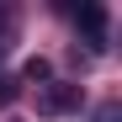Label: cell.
I'll return each instance as SVG.
<instances>
[{
  "instance_id": "4",
  "label": "cell",
  "mask_w": 122,
  "mask_h": 122,
  "mask_svg": "<svg viewBox=\"0 0 122 122\" xmlns=\"http://www.w3.org/2000/svg\"><path fill=\"white\" fill-rule=\"evenodd\" d=\"M16 90H21V80H16V74H0V106H11Z\"/></svg>"
},
{
  "instance_id": "3",
  "label": "cell",
  "mask_w": 122,
  "mask_h": 122,
  "mask_svg": "<svg viewBox=\"0 0 122 122\" xmlns=\"http://www.w3.org/2000/svg\"><path fill=\"white\" fill-rule=\"evenodd\" d=\"M21 80H32V85H48V80H53V64H48V58H27Z\"/></svg>"
},
{
  "instance_id": "2",
  "label": "cell",
  "mask_w": 122,
  "mask_h": 122,
  "mask_svg": "<svg viewBox=\"0 0 122 122\" xmlns=\"http://www.w3.org/2000/svg\"><path fill=\"white\" fill-rule=\"evenodd\" d=\"M74 21H80V32H85L90 53L106 48V11H101V5H80V11H74Z\"/></svg>"
},
{
  "instance_id": "6",
  "label": "cell",
  "mask_w": 122,
  "mask_h": 122,
  "mask_svg": "<svg viewBox=\"0 0 122 122\" xmlns=\"http://www.w3.org/2000/svg\"><path fill=\"white\" fill-rule=\"evenodd\" d=\"M5 122H21V117H5Z\"/></svg>"
},
{
  "instance_id": "1",
  "label": "cell",
  "mask_w": 122,
  "mask_h": 122,
  "mask_svg": "<svg viewBox=\"0 0 122 122\" xmlns=\"http://www.w3.org/2000/svg\"><path fill=\"white\" fill-rule=\"evenodd\" d=\"M74 106H80V85H69V80H48L37 90V117H69Z\"/></svg>"
},
{
  "instance_id": "5",
  "label": "cell",
  "mask_w": 122,
  "mask_h": 122,
  "mask_svg": "<svg viewBox=\"0 0 122 122\" xmlns=\"http://www.w3.org/2000/svg\"><path fill=\"white\" fill-rule=\"evenodd\" d=\"M96 122H117V106H101V117Z\"/></svg>"
}]
</instances>
